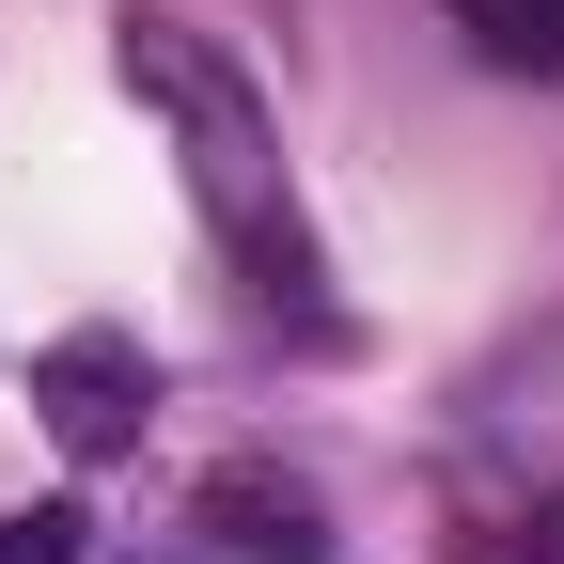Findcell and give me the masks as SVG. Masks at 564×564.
<instances>
[{"mask_svg":"<svg viewBox=\"0 0 564 564\" xmlns=\"http://www.w3.org/2000/svg\"><path fill=\"white\" fill-rule=\"evenodd\" d=\"M126 79H141V110L173 126V173H188V204H204V236H220V267L251 282L267 314H329V267H314L299 188H282L267 95H251L188 17H126Z\"/></svg>","mask_w":564,"mask_h":564,"instance_id":"1","label":"cell"},{"mask_svg":"<svg viewBox=\"0 0 564 564\" xmlns=\"http://www.w3.org/2000/svg\"><path fill=\"white\" fill-rule=\"evenodd\" d=\"M32 408H47L63 455H126L141 440V345L126 329H63L47 361H32Z\"/></svg>","mask_w":564,"mask_h":564,"instance_id":"2","label":"cell"},{"mask_svg":"<svg viewBox=\"0 0 564 564\" xmlns=\"http://www.w3.org/2000/svg\"><path fill=\"white\" fill-rule=\"evenodd\" d=\"M204 533H220L236 564H329V502L299 470H267V455H220L204 470Z\"/></svg>","mask_w":564,"mask_h":564,"instance_id":"3","label":"cell"},{"mask_svg":"<svg viewBox=\"0 0 564 564\" xmlns=\"http://www.w3.org/2000/svg\"><path fill=\"white\" fill-rule=\"evenodd\" d=\"M440 17L502 63V79H564V0H440Z\"/></svg>","mask_w":564,"mask_h":564,"instance_id":"4","label":"cell"},{"mask_svg":"<svg viewBox=\"0 0 564 564\" xmlns=\"http://www.w3.org/2000/svg\"><path fill=\"white\" fill-rule=\"evenodd\" d=\"M79 502H17V518H0V564H79Z\"/></svg>","mask_w":564,"mask_h":564,"instance_id":"5","label":"cell"},{"mask_svg":"<svg viewBox=\"0 0 564 564\" xmlns=\"http://www.w3.org/2000/svg\"><path fill=\"white\" fill-rule=\"evenodd\" d=\"M502 564H564V502H533V518L502 533Z\"/></svg>","mask_w":564,"mask_h":564,"instance_id":"6","label":"cell"}]
</instances>
